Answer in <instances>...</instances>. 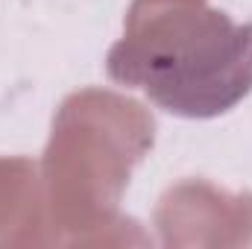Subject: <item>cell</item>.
<instances>
[{"label":"cell","instance_id":"cell-1","mask_svg":"<svg viewBox=\"0 0 252 249\" xmlns=\"http://www.w3.org/2000/svg\"><path fill=\"white\" fill-rule=\"evenodd\" d=\"M106 70L170 115L217 118L252 91V24L202 0H135Z\"/></svg>","mask_w":252,"mask_h":249}]
</instances>
